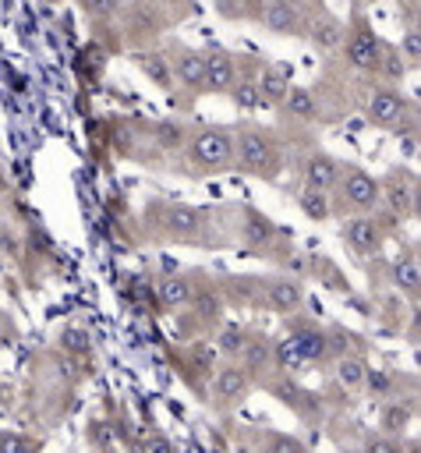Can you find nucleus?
Here are the masks:
<instances>
[{"label":"nucleus","mask_w":421,"mask_h":453,"mask_svg":"<svg viewBox=\"0 0 421 453\" xmlns=\"http://www.w3.org/2000/svg\"><path fill=\"white\" fill-rule=\"evenodd\" d=\"M407 421H410V407H403V403H389V407L382 411V428L389 432V439H393L396 432H403Z\"/></svg>","instance_id":"26"},{"label":"nucleus","mask_w":421,"mask_h":453,"mask_svg":"<svg viewBox=\"0 0 421 453\" xmlns=\"http://www.w3.org/2000/svg\"><path fill=\"white\" fill-rule=\"evenodd\" d=\"M417 283H421L417 262L414 258H396L393 262V287L396 290H407V294H417Z\"/></svg>","instance_id":"24"},{"label":"nucleus","mask_w":421,"mask_h":453,"mask_svg":"<svg viewBox=\"0 0 421 453\" xmlns=\"http://www.w3.org/2000/svg\"><path fill=\"white\" fill-rule=\"evenodd\" d=\"M248 237H251V241H269V237H272V223L251 216V230H248Z\"/></svg>","instance_id":"34"},{"label":"nucleus","mask_w":421,"mask_h":453,"mask_svg":"<svg viewBox=\"0 0 421 453\" xmlns=\"http://www.w3.org/2000/svg\"><path fill=\"white\" fill-rule=\"evenodd\" d=\"M60 343H64L67 350H74V354H85V350H88V333H85V329H64Z\"/></svg>","instance_id":"31"},{"label":"nucleus","mask_w":421,"mask_h":453,"mask_svg":"<svg viewBox=\"0 0 421 453\" xmlns=\"http://www.w3.org/2000/svg\"><path fill=\"white\" fill-rule=\"evenodd\" d=\"M265 453H304V446L297 439H290V435H272Z\"/></svg>","instance_id":"32"},{"label":"nucleus","mask_w":421,"mask_h":453,"mask_svg":"<svg viewBox=\"0 0 421 453\" xmlns=\"http://www.w3.org/2000/svg\"><path fill=\"white\" fill-rule=\"evenodd\" d=\"M255 88H258V99H262V103L283 106V99H287V92H290V74L279 71V67H265L262 78L255 81Z\"/></svg>","instance_id":"16"},{"label":"nucleus","mask_w":421,"mask_h":453,"mask_svg":"<svg viewBox=\"0 0 421 453\" xmlns=\"http://www.w3.org/2000/svg\"><path fill=\"white\" fill-rule=\"evenodd\" d=\"M297 205H301V212H304L308 219H315V223H318V219H325V216L333 212L329 195H322V191H308V188L297 195Z\"/></svg>","instance_id":"23"},{"label":"nucleus","mask_w":421,"mask_h":453,"mask_svg":"<svg viewBox=\"0 0 421 453\" xmlns=\"http://www.w3.org/2000/svg\"><path fill=\"white\" fill-rule=\"evenodd\" d=\"M216 347H219L223 354H244V350H248V336H244L241 326H226V329L219 333Z\"/></svg>","instance_id":"25"},{"label":"nucleus","mask_w":421,"mask_h":453,"mask_svg":"<svg viewBox=\"0 0 421 453\" xmlns=\"http://www.w3.org/2000/svg\"><path fill=\"white\" fill-rule=\"evenodd\" d=\"M400 57H403L407 64H417V57H421V35H417V28H410V32L403 35V42H400Z\"/></svg>","instance_id":"30"},{"label":"nucleus","mask_w":421,"mask_h":453,"mask_svg":"<svg viewBox=\"0 0 421 453\" xmlns=\"http://www.w3.org/2000/svg\"><path fill=\"white\" fill-rule=\"evenodd\" d=\"M163 226H166L170 237H180V241L184 237H195L202 230V212L191 209V205H170L163 212Z\"/></svg>","instance_id":"13"},{"label":"nucleus","mask_w":421,"mask_h":453,"mask_svg":"<svg viewBox=\"0 0 421 453\" xmlns=\"http://www.w3.org/2000/svg\"><path fill=\"white\" fill-rule=\"evenodd\" d=\"M336 188H340L343 209H354V212H371L382 202V184L368 170H357V166H350L347 173H340Z\"/></svg>","instance_id":"2"},{"label":"nucleus","mask_w":421,"mask_h":453,"mask_svg":"<svg viewBox=\"0 0 421 453\" xmlns=\"http://www.w3.org/2000/svg\"><path fill=\"white\" fill-rule=\"evenodd\" d=\"M308 35H311V42H315L318 50H336V46L343 42V21L322 14V18L311 21V32H308Z\"/></svg>","instance_id":"18"},{"label":"nucleus","mask_w":421,"mask_h":453,"mask_svg":"<svg viewBox=\"0 0 421 453\" xmlns=\"http://www.w3.org/2000/svg\"><path fill=\"white\" fill-rule=\"evenodd\" d=\"M265 301H269V308H276L279 315H290V311H297V308H301L304 290H301V283H297V280L279 276V280H269V287H265Z\"/></svg>","instance_id":"10"},{"label":"nucleus","mask_w":421,"mask_h":453,"mask_svg":"<svg viewBox=\"0 0 421 453\" xmlns=\"http://www.w3.org/2000/svg\"><path fill=\"white\" fill-rule=\"evenodd\" d=\"M233 142H237V163H241V170H248V173H269L272 170L276 156H272V138L269 134H262V131H241Z\"/></svg>","instance_id":"3"},{"label":"nucleus","mask_w":421,"mask_h":453,"mask_svg":"<svg viewBox=\"0 0 421 453\" xmlns=\"http://www.w3.org/2000/svg\"><path fill=\"white\" fill-rule=\"evenodd\" d=\"M379 67L386 71V78H403L407 74V60L400 57V50H393V53H382V60H379Z\"/></svg>","instance_id":"29"},{"label":"nucleus","mask_w":421,"mask_h":453,"mask_svg":"<svg viewBox=\"0 0 421 453\" xmlns=\"http://www.w3.org/2000/svg\"><path fill=\"white\" fill-rule=\"evenodd\" d=\"M212 393H216V403H223V407L244 400V393H248V372L244 368H223L216 375V382H212Z\"/></svg>","instance_id":"14"},{"label":"nucleus","mask_w":421,"mask_h":453,"mask_svg":"<svg viewBox=\"0 0 421 453\" xmlns=\"http://www.w3.org/2000/svg\"><path fill=\"white\" fill-rule=\"evenodd\" d=\"M364 372H368V365L361 357H354V354H347V357L336 361V382L343 389H361L364 386Z\"/></svg>","instance_id":"20"},{"label":"nucleus","mask_w":421,"mask_h":453,"mask_svg":"<svg viewBox=\"0 0 421 453\" xmlns=\"http://www.w3.org/2000/svg\"><path fill=\"white\" fill-rule=\"evenodd\" d=\"M368 453H403V446H400L396 439L382 435V439H371V442H368Z\"/></svg>","instance_id":"35"},{"label":"nucleus","mask_w":421,"mask_h":453,"mask_svg":"<svg viewBox=\"0 0 421 453\" xmlns=\"http://www.w3.org/2000/svg\"><path fill=\"white\" fill-rule=\"evenodd\" d=\"M347 60L361 71H375L379 60H382V42L375 39V32L368 28H354L350 39H347Z\"/></svg>","instance_id":"5"},{"label":"nucleus","mask_w":421,"mask_h":453,"mask_svg":"<svg viewBox=\"0 0 421 453\" xmlns=\"http://www.w3.org/2000/svg\"><path fill=\"white\" fill-rule=\"evenodd\" d=\"M202 67H205V81H202V88H212V92H230L233 88V60H230V53H223V50H209V53H202Z\"/></svg>","instance_id":"7"},{"label":"nucleus","mask_w":421,"mask_h":453,"mask_svg":"<svg viewBox=\"0 0 421 453\" xmlns=\"http://www.w3.org/2000/svg\"><path fill=\"white\" fill-rule=\"evenodd\" d=\"M149 453H173V446H170V439H166V435L152 432V435H149Z\"/></svg>","instance_id":"36"},{"label":"nucleus","mask_w":421,"mask_h":453,"mask_svg":"<svg viewBox=\"0 0 421 453\" xmlns=\"http://www.w3.org/2000/svg\"><path fill=\"white\" fill-rule=\"evenodd\" d=\"M117 4H85V14H113Z\"/></svg>","instance_id":"37"},{"label":"nucleus","mask_w":421,"mask_h":453,"mask_svg":"<svg viewBox=\"0 0 421 453\" xmlns=\"http://www.w3.org/2000/svg\"><path fill=\"white\" fill-rule=\"evenodd\" d=\"M134 64H138V71L152 81V85H159V88H173V74H170V60L163 57V53H134Z\"/></svg>","instance_id":"17"},{"label":"nucleus","mask_w":421,"mask_h":453,"mask_svg":"<svg viewBox=\"0 0 421 453\" xmlns=\"http://www.w3.org/2000/svg\"><path fill=\"white\" fill-rule=\"evenodd\" d=\"M230 96H233V103H237L241 110H255V106L262 103V99H258V88H255V81H233Z\"/></svg>","instance_id":"27"},{"label":"nucleus","mask_w":421,"mask_h":453,"mask_svg":"<svg viewBox=\"0 0 421 453\" xmlns=\"http://www.w3.org/2000/svg\"><path fill=\"white\" fill-rule=\"evenodd\" d=\"M343 241L354 248V251H375L382 244V230L371 216H354L343 223Z\"/></svg>","instance_id":"9"},{"label":"nucleus","mask_w":421,"mask_h":453,"mask_svg":"<svg viewBox=\"0 0 421 453\" xmlns=\"http://www.w3.org/2000/svg\"><path fill=\"white\" fill-rule=\"evenodd\" d=\"M290 343H294V350H297L301 361H322V357L329 354V340H325V333L315 329V326H301V329L290 336Z\"/></svg>","instance_id":"15"},{"label":"nucleus","mask_w":421,"mask_h":453,"mask_svg":"<svg viewBox=\"0 0 421 453\" xmlns=\"http://www.w3.org/2000/svg\"><path fill=\"white\" fill-rule=\"evenodd\" d=\"M188 145H191V159L205 170H219L233 156V134L226 127H202L188 138Z\"/></svg>","instance_id":"1"},{"label":"nucleus","mask_w":421,"mask_h":453,"mask_svg":"<svg viewBox=\"0 0 421 453\" xmlns=\"http://www.w3.org/2000/svg\"><path fill=\"white\" fill-rule=\"evenodd\" d=\"M283 110L294 113V117H301V120L318 117V103H315V96H311L304 85H290V92H287V99H283Z\"/></svg>","instance_id":"19"},{"label":"nucleus","mask_w":421,"mask_h":453,"mask_svg":"<svg viewBox=\"0 0 421 453\" xmlns=\"http://www.w3.org/2000/svg\"><path fill=\"white\" fill-rule=\"evenodd\" d=\"M170 74H173L180 85H188V88H202V81H205L202 53H195V50H177L173 60H170Z\"/></svg>","instance_id":"12"},{"label":"nucleus","mask_w":421,"mask_h":453,"mask_svg":"<svg viewBox=\"0 0 421 453\" xmlns=\"http://www.w3.org/2000/svg\"><path fill=\"white\" fill-rule=\"evenodd\" d=\"M152 138H156V145H159V149L173 152V149H180V145L188 142V131H184V124H180V120H159Z\"/></svg>","instance_id":"22"},{"label":"nucleus","mask_w":421,"mask_h":453,"mask_svg":"<svg viewBox=\"0 0 421 453\" xmlns=\"http://www.w3.org/2000/svg\"><path fill=\"white\" fill-rule=\"evenodd\" d=\"M414 198H417V191H414V180L410 177H389L386 184H382V202L389 205V212L393 216H410L414 212Z\"/></svg>","instance_id":"8"},{"label":"nucleus","mask_w":421,"mask_h":453,"mask_svg":"<svg viewBox=\"0 0 421 453\" xmlns=\"http://www.w3.org/2000/svg\"><path fill=\"white\" fill-rule=\"evenodd\" d=\"M364 386H368V393H371V396H386V393H389V386H393V375H389V372H382V368H375V372L368 368V372H364Z\"/></svg>","instance_id":"28"},{"label":"nucleus","mask_w":421,"mask_h":453,"mask_svg":"<svg viewBox=\"0 0 421 453\" xmlns=\"http://www.w3.org/2000/svg\"><path fill=\"white\" fill-rule=\"evenodd\" d=\"M403 113H407V103H403V96L396 88L371 92V99H368V120L375 127H396L403 120Z\"/></svg>","instance_id":"4"},{"label":"nucleus","mask_w":421,"mask_h":453,"mask_svg":"<svg viewBox=\"0 0 421 453\" xmlns=\"http://www.w3.org/2000/svg\"><path fill=\"white\" fill-rule=\"evenodd\" d=\"M276 357H279V365H283V368H297V365H301V357H297V350H294V343H290V340H283V343L276 347Z\"/></svg>","instance_id":"33"},{"label":"nucleus","mask_w":421,"mask_h":453,"mask_svg":"<svg viewBox=\"0 0 421 453\" xmlns=\"http://www.w3.org/2000/svg\"><path fill=\"white\" fill-rule=\"evenodd\" d=\"M159 301H163L166 308H184V304L191 301V283H188L184 276H166V280L159 283Z\"/></svg>","instance_id":"21"},{"label":"nucleus","mask_w":421,"mask_h":453,"mask_svg":"<svg viewBox=\"0 0 421 453\" xmlns=\"http://www.w3.org/2000/svg\"><path fill=\"white\" fill-rule=\"evenodd\" d=\"M258 18H262V25H265L269 32H276V35L297 32V25H301V11H297L294 4H287V0H269Z\"/></svg>","instance_id":"11"},{"label":"nucleus","mask_w":421,"mask_h":453,"mask_svg":"<svg viewBox=\"0 0 421 453\" xmlns=\"http://www.w3.org/2000/svg\"><path fill=\"white\" fill-rule=\"evenodd\" d=\"M340 173H343V166H340L333 156L315 152V156L304 163V188H308V191H322V195H329V191L336 188Z\"/></svg>","instance_id":"6"}]
</instances>
